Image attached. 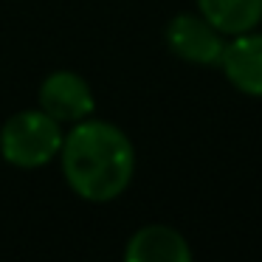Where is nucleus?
<instances>
[{
  "mask_svg": "<svg viewBox=\"0 0 262 262\" xmlns=\"http://www.w3.org/2000/svg\"><path fill=\"white\" fill-rule=\"evenodd\" d=\"M37 107L62 127H71L76 121L91 119L96 110V96H93L88 79L76 71H54L40 82Z\"/></svg>",
  "mask_w": 262,
  "mask_h": 262,
  "instance_id": "nucleus-4",
  "label": "nucleus"
},
{
  "mask_svg": "<svg viewBox=\"0 0 262 262\" xmlns=\"http://www.w3.org/2000/svg\"><path fill=\"white\" fill-rule=\"evenodd\" d=\"M127 262H192V248L186 237L172 226L149 223L133 231L124 245Z\"/></svg>",
  "mask_w": 262,
  "mask_h": 262,
  "instance_id": "nucleus-6",
  "label": "nucleus"
},
{
  "mask_svg": "<svg viewBox=\"0 0 262 262\" xmlns=\"http://www.w3.org/2000/svg\"><path fill=\"white\" fill-rule=\"evenodd\" d=\"M194 3L198 12L226 37L254 31L262 23V0H194Z\"/></svg>",
  "mask_w": 262,
  "mask_h": 262,
  "instance_id": "nucleus-7",
  "label": "nucleus"
},
{
  "mask_svg": "<svg viewBox=\"0 0 262 262\" xmlns=\"http://www.w3.org/2000/svg\"><path fill=\"white\" fill-rule=\"evenodd\" d=\"M166 48L181 62L198 65V68H220L223 51H226V34L217 31L200 12H181L166 23L164 31Z\"/></svg>",
  "mask_w": 262,
  "mask_h": 262,
  "instance_id": "nucleus-3",
  "label": "nucleus"
},
{
  "mask_svg": "<svg viewBox=\"0 0 262 262\" xmlns=\"http://www.w3.org/2000/svg\"><path fill=\"white\" fill-rule=\"evenodd\" d=\"M65 127L40 107L17 110L0 127V158L14 169H40L59 158Z\"/></svg>",
  "mask_w": 262,
  "mask_h": 262,
  "instance_id": "nucleus-2",
  "label": "nucleus"
},
{
  "mask_svg": "<svg viewBox=\"0 0 262 262\" xmlns=\"http://www.w3.org/2000/svg\"><path fill=\"white\" fill-rule=\"evenodd\" d=\"M220 71L234 91L262 99V31H245L226 42Z\"/></svg>",
  "mask_w": 262,
  "mask_h": 262,
  "instance_id": "nucleus-5",
  "label": "nucleus"
},
{
  "mask_svg": "<svg viewBox=\"0 0 262 262\" xmlns=\"http://www.w3.org/2000/svg\"><path fill=\"white\" fill-rule=\"evenodd\" d=\"M62 178L85 203H113L136 178V147L121 127L102 119L76 121L59 149Z\"/></svg>",
  "mask_w": 262,
  "mask_h": 262,
  "instance_id": "nucleus-1",
  "label": "nucleus"
}]
</instances>
